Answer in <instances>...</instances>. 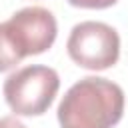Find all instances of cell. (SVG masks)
<instances>
[{
    "label": "cell",
    "instance_id": "cell-1",
    "mask_svg": "<svg viewBox=\"0 0 128 128\" xmlns=\"http://www.w3.org/2000/svg\"><path fill=\"white\" fill-rule=\"evenodd\" d=\"M124 114V90L100 76L72 84L58 104L60 128H112Z\"/></svg>",
    "mask_w": 128,
    "mask_h": 128
},
{
    "label": "cell",
    "instance_id": "cell-2",
    "mask_svg": "<svg viewBox=\"0 0 128 128\" xmlns=\"http://www.w3.org/2000/svg\"><path fill=\"white\" fill-rule=\"evenodd\" d=\"M58 88L60 76L54 68L32 64L10 74L2 94L16 116H40L52 106Z\"/></svg>",
    "mask_w": 128,
    "mask_h": 128
},
{
    "label": "cell",
    "instance_id": "cell-3",
    "mask_svg": "<svg viewBox=\"0 0 128 128\" xmlns=\"http://www.w3.org/2000/svg\"><path fill=\"white\" fill-rule=\"evenodd\" d=\"M66 50L78 66L86 70H106L120 58V36L106 22L86 20L70 30Z\"/></svg>",
    "mask_w": 128,
    "mask_h": 128
},
{
    "label": "cell",
    "instance_id": "cell-4",
    "mask_svg": "<svg viewBox=\"0 0 128 128\" xmlns=\"http://www.w3.org/2000/svg\"><path fill=\"white\" fill-rule=\"evenodd\" d=\"M4 26L20 58L46 52L58 34L54 14L42 6H26L14 12Z\"/></svg>",
    "mask_w": 128,
    "mask_h": 128
},
{
    "label": "cell",
    "instance_id": "cell-5",
    "mask_svg": "<svg viewBox=\"0 0 128 128\" xmlns=\"http://www.w3.org/2000/svg\"><path fill=\"white\" fill-rule=\"evenodd\" d=\"M20 54L16 52L8 32H6V26L4 22H0V72H6L10 68H14L16 64H20Z\"/></svg>",
    "mask_w": 128,
    "mask_h": 128
},
{
    "label": "cell",
    "instance_id": "cell-6",
    "mask_svg": "<svg viewBox=\"0 0 128 128\" xmlns=\"http://www.w3.org/2000/svg\"><path fill=\"white\" fill-rule=\"evenodd\" d=\"M118 0H68L70 6H76V8H88V10H104V8H110L114 6Z\"/></svg>",
    "mask_w": 128,
    "mask_h": 128
},
{
    "label": "cell",
    "instance_id": "cell-7",
    "mask_svg": "<svg viewBox=\"0 0 128 128\" xmlns=\"http://www.w3.org/2000/svg\"><path fill=\"white\" fill-rule=\"evenodd\" d=\"M0 128H26L16 116H4L0 118Z\"/></svg>",
    "mask_w": 128,
    "mask_h": 128
}]
</instances>
